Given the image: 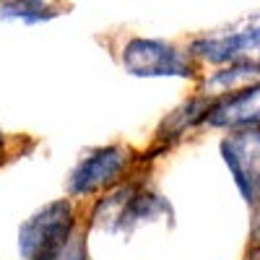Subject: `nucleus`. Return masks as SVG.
<instances>
[{"label": "nucleus", "instance_id": "f257e3e1", "mask_svg": "<svg viewBox=\"0 0 260 260\" xmlns=\"http://www.w3.org/2000/svg\"><path fill=\"white\" fill-rule=\"evenodd\" d=\"M172 216V206L156 192L141 190L138 185H120L107 192L91 211V226L110 234H130L141 224Z\"/></svg>", "mask_w": 260, "mask_h": 260}, {"label": "nucleus", "instance_id": "f03ea898", "mask_svg": "<svg viewBox=\"0 0 260 260\" xmlns=\"http://www.w3.org/2000/svg\"><path fill=\"white\" fill-rule=\"evenodd\" d=\"M76 226H78L76 211L68 198H60V201L42 206L18 226L21 260H42L68 240L76 232Z\"/></svg>", "mask_w": 260, "mask_h": 260}, {"label": "nucleus", "instance_id": "7ed1b4c3", "mask_svg": "<svg viewBox=\"0 0 260 260\" xmlns=\"http://www.w3.org/2000/svg\"><path fill=\"white\" fill-rule=\"evenodd\" d=\"M120 65L133 78H192L190 55L154 37H130L120 50Z\"/></svg>", "mask_w": 260, "mask_h": 260}, {"label": "nucleus", "instance_id": "20e7f679", "mask_svg": "<svg viewBox=\"0 0 260 260\" xmlns=\"http://www.w3.org/2000/svg\"><path fill=\"white\" fill-rule=\"evenodd\" d=\"M130 161H133V156H130V151L125 146H104V148L91 151L71 172L68 195L71 198H81V195H91L96 190H107L117 185L127 172Z\"/></svg>", "mask_w": 260, "mask_h": 260}, {"label": "nucleus", "instance_id": "39448f33", "mask_svg": "<svg viewBox=\"0 0 260 260\" xmlns=\"http://www.w3.org/2000/svg\"><path fill=\"white\" fill-rule=\"evenodd\" d=\"M190 55L201 57L206 62H213V65H229L237 60L260 62V16L247 21L242 29L206 34V37L192 39Z\"/></svg>", "mask_w": 260, "mask_h": 260}, {"label": "nucleus", "instance_id": "423d86ee", "mask_svg": "<svg viewBox=\"0 0 260 260\" xmlns=\"http://www.w3.org/2000/svg\"><path fill=\"white\" fill-rule=\"evenodd\" d=\"M221 156L250 206L260 201V125L221 141Z\"/></svg>", "mask_w": 260, "mask_h": 260}, {"label": "nucleus", "instance_id": "0eeeda50", "mask_svg": "<svg viewBox=\"0 0 260 260\" xmlns=\"http://www.w3.org/2000/svg\"><path fill=\"white\" fill-rule=\"evenodd\" d=\"M201 122H208L211 127H252V125H260V81L250 83L247 89L237 91L232 96L213 102L203 112Z\"/></svg>", "mask_w": 260, "mask_h": 260}, {"label": "nucleus", "instance_id": "6e6552de", "mask_svg": "<svg viewBox=\"0 0 260 260\" xmlns=\"http://www.w3.org/2000/svg\"><path fill=\"white\" fill-rule=\"evenodd\" d=\"M60 13L62 8L50 3V0H0V18L16 21V24H24V26L47 24Z\"/></svg>", "mask_w": 260, "mask_h": 260}, {"label": "nucleus", "instance_id": "1a4fd4ad", "mask_svg": "<svg viewBox=\"0 0 260 260\" xmlns=\"http://www.w3.org/2000/svg\"><path fill=\"white\" fill-rule=\"evenodd\" d=\"M252 81H260V62L255 60H237V62H229V68L213 73L211 78H206V91L208 94H226V91H234L240 86H247Z\"/></svg>", "mask_w": 260, "mask_h": 260}, {"label": "nucleus", "instance_id": "9d476101", "mask_svg": "<svg viewBox=\"0 0 260 260\" xmlns=\"http://www.w3.org/2000/svg\"><path fill=\"white\" fill-rule=\"evenodd\" d=\"M42 260H89V250H86V240L73 232L57 250H52L50 255H45Z\"/></svg>", "mask_w": 260, "mask_h": 260}, {"label": "nucleus", "instance_id": "9b49d317", "mask_svg": "<svg viewBox=\"0 0 260 260\" xmlns=\"http://www.w3.org/2000/svg\"><path fill=\"white\" fill-rule=\"evenodd\" d=\"M3 141H6V136H3V127H0V148H3Z\"/></svg>", "mask_w": 260, "mask_h": 260}, {"label": "nucleus", "instance_id": "f8f14e48", "mask_svg": "<svg viewBox=\"0 0 260 260\" xmlns=\"http://www.w3.org/2000/svg\"><path fill=\"white\" fill-rule=\"evenodd\" d=\"M255 260H260V255H255Z\"/></svg>", "mask_w": 260, "mask_h": 260}]
</instances>
